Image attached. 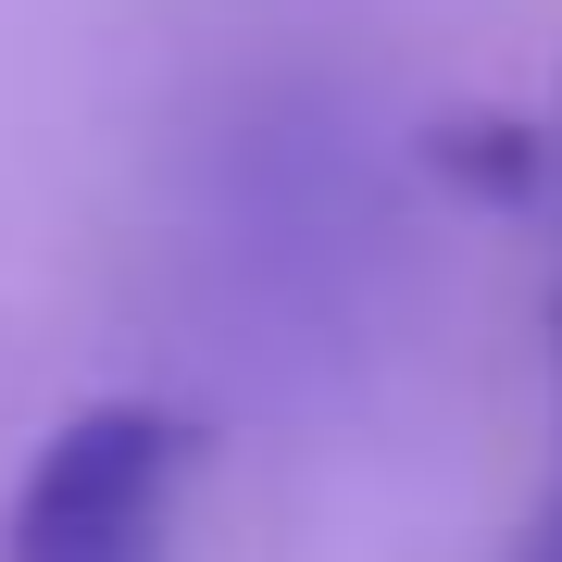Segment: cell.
<instances>
[{"instance_id": "6da1fadb", "label": "cell", "mask_w": 562, "mask_h": 562, "mask_svg": "<svg viewBox=\"0 0 562 562\" xmlns=\"http://www.w3.org/2000/svg\"><path fill=\"white\" fill-rule=\"evenodd\" d=\"M188 462H201V425L162 401L63 413L38 438V462H25L13 513H0V562H162Z\"/></svg>"}, {"instance_id": "7a4b0ae2", "label": "cell", "mask_w": 562, "mask_h": 562, "mask_svg": "<svg viewBox=\"0 0 562 562\" xmlns=\"http://www.w3.org/2000/svg\"><path fill=\"white\" fill-rule=\"evenodd\" d=\"M438 162H462V176H475V188H501V201H513V188H538V138H525V125H487V113H462V125H438Z\"/></svg>"}, {"instance_id": "3957f363", "label": "cell", "mask_w": 562, "mask_h": 562, "mask_svg": "<svg viewBox=\"0 0 562 562\" xmlns=\"http://www.w3.org/2000/svg\"><path fill=\"white\" fill-rule=\"evenodd\" d=\"M513 562H562V487H550L538 513H525V538H513Z\"/></svg>"}, {"instance_id": "277c9868", "label": "cell", "mask_w": 562, "mask_h": 562, "mask_svg": "<svg viewBox=\"0 0 562 562\" xmlns=\"http://www.w3.org/2000/svg\"><path fill=\"white\" fill-rule=\"evenodd\" d=\"M550 362H562V313H550Z\"/></svg>"}]
</instances>
